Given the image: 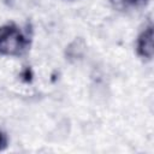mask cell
<instances>
[{
    "label": "cell",
    "instance_id": "cell-4",
    "mask_svg": "<svg viewBox=\"0 0 154 154\" xmlns=\"http://www.w3.org/2000/svg\"><path fill=\"white\" fill-rule=\"evenodd\" d=\"M6 147H7V138L2 132H0V152L5 150Z\"/></svg>",
    "mask_w": 154,
    "mask_h": 154
},
{
    "label": "cell",
    "instance_id": "cell-2",
    "mask_svg": "<svg viewBox=\"0 0 154 154\" xmlns=\"http://www.w3.org/2000/svg\"><path fill=\"white\" fill-rule=\"evenodd\" d=\"M136 51L141 58H146L148 60L153 58V26L152 25L146 28L138 36Z\"/></svg>",
    "mask_w": 154,
    "mask_h": 154
},
{
    "label": "cell",
    "instance_id": "cell-3",
    "mask_svg": "<svg viewBox=\"0 0 154 154\" xmlns=\"http://www.w3.org/2000/svg\"><path fill=\"white\" fill-rule=\"evenodd\" d=\"M112 6L118 11L141 8L148 4L149 0H109Z\"/></svg>",
    "mask_w": 154,
    "mask_h": 154
},
{
    "label": "cell",
    "instance_id": "cell-1",
    "mask_svg": "<svg viewBox=\"0 0 154 154\" xmlns=\"http://www.w3.org/2000/svg\"><path fill=\"white\" fill-rule=\"evenodd\" d=\"M29 38L14 24L0 26V54L18 57L29 48Z\"/></svg>",
    "mask_w": 154,
    "mask_h": 154
}]
</instances>
